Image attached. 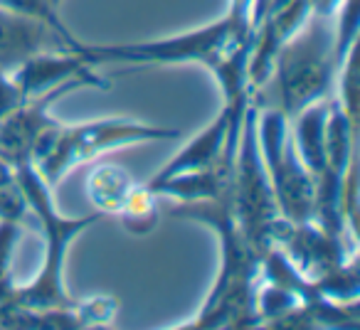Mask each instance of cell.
I'll return each mask as SVG.
<instances>
[{
    "instance_id": "1",
    "label": "cell",
    "mask_w": 360,
    "mask_h": 330,
    "mask_svg": "<svg viewBox=\"0 0 360 330\" xmlns=\"http://www.w3.org/2000/svg\"><path fill=\"white\" fill-rule=\"evenodd\" d=\"M252 11L255 0H230L225 15L188 32L126 45H91L82 40L75 52L91 67H202L220 86L222 104H235L250 99L247 67L257 32Z\"/></svg>"
},
{
    "instance_id": "2",
    "label": "cell",
    "mask_w": 360,
    "mask_h": 330,
    "mask_svg": "<svg viewBox=\"0 0 360 330\" xmlns=\"http://www.w3.org/2000/svg\"><path fill=\"white\" fill-rule=\"evenodd\" d=\"M175 220L195 222L215 232L220 244V271L207 291L205 303L186 328H259L257 315V286L262 274V256L250 246L232 215L227 192L217 200L188 202L170 210Z\"/></svg>"
},
{
    "instance_id": "3",
    "label": "cell",
    "mask_w": 360,
    "mask_h": 330,
    "mask_svg": "<svg viewBox=\"0 0 360 330\" xmlns=\"http://www.w3.org/2000/svg\"><path fill=\"white\" fill-rule=\"evenodd\" d=\"M15 180L25 195L27 210L35 217L45 237V256L37 276L30 284H15L13 279L0 281V303H18L27 308H79L82 301L72 298L65 286V261L70 246L89 227L101 220L99 212L86 217H67L52 200V187L42 180L32 163L13 168Z\"/></svg>"
},
{
    "instance_id": "4",
    "label": "cell",
    "mask_w": 360,
    "mask_h": 330,
    "mask_svg": "<svg viewBox=\"0 0 360 330\" xmlns=\"http://www.w3.org/2000/svg\"><path fill=\"white\" fill-rule=\"evenodd\" d=\"M338 70L333 15L311 13L304 25L279 47L269 79L250 96L262 109H276L291 119L309 104L333 96Z\"/></svg>"
},
{
    "instance_id": "5",
    "label": "cell",
    "mask_w": 360,
    "mask_h": 330,
    "mask_svg": "<svg viewBox=\"0 0 360 330\" xmlns=\"http://www.w3.org/2000/svg\"><path fill=\"white\" fill-rule=\"evenodd\" d=\"M247 104L250 99L222 104L220 114L198 131L148 183H143L146 190L155 197H173L178 205L225 195Z\"/></svg>"
},
{
    "instance_id": "6",
    "label": "cell",
    "mask_w": 360,
    "mask_h": 330,
    "mask_svg": "<svg viewBox=\"0 0 360 330\" xmlns=\"http://www.w3.org/2000/svg\"><path fill=\"white\" fill-rule=\"evenodd\" d=\"M180 131L170 126L143 124L136 119H94L86 124L67 126L52 121L32 145V165L50 187H57L60 180L77 165L89 163L99 155L116 148H129L139 143L155 140H173Z\"/></svg>"
},
{
    "instance_id": "7",
    "label": "cell",
    "mask_w": 360,
    "mask_h": 330,
    "mask_svg": "<svg viewBox=\"0 0 360 330\" xmlns=\"http://www.w3.org/2000/svg\"><path fill=\"white\" fill-rule=\"evenodd\" d=\"M232 215L240 225L242 235L247 237L250 246L264 259L271 249V230L274 222L281 217L276 205L274 190H271L269 176H266L264 160L259 153L257 140V106L250 96V104L242 116L240 140H237L235 163H232V178L227 187Z\"/></svg>"
},
{
    "instance_id": "8",
    "label": "cell",
    "mask_w": 360,
    "mask_h": 330,
    "mask_svg": "<svg viewBox=\"0 0 360 330\" xmlns=\"http://www.w3.org/2000/svg\"><path fill=\"white\" fill-rule=\"evenodd\" d=\"M257 140L281 217L291 222L314 220L316 183L296 153L289 116L257 106Z\"/></svg>"
},
{
    "instance_id": "9",
    "label": "cell",
    "mask_w": 360,
    "mask_h": 330,
    "mask_svg": "<svg viewBox=\"0 0 360 330\" xmlns=\"http://www.w3.org/2000/svg\"><path fill=\"white\" fill-rule=\"evenodd\" d=\"M271 244L284 251L286 259L309 281L323 279L358 256V239L345 232L328 230L316 220L291 222L279 217L271 230Z\"/></svg>"
},
{
    "instance_id": "10",
    "label": "cell",
    "mask_w": 360,
    "mask_h": 330,
    "mask_svg": "<svg viewBox=\"0 0 360 330\" xmlns=\"http://www.w3.org/2000/svg\"><path fill=\"white\" fill-rule=\"evenodd\" d=\"M79 42L72 30H57L45 20L0 8V72H13L45 52H75Z\"/></svg>"
},
{
    "instance_id": "11",
    "label": "cell",
    "mask_w": 360,
    "mask_h": 330,
    "mask_svg": "<svg viewBox=\"0 0 360 330\" xmlns=\"http://www.w3.org/2000/svg\"><path fill=\"white\" fill-rule=\"evenodd\" d=\"M77 89H89L82 81H70L65 86H57L52 91H45L40 96L25 99L15 111L0 119V160L11 168H18L22 163H32V145L37 136L52 124L50 109Z\"/></svg>"
},
{
    "instance_id": "12",
    "label": "cell",
    "mask_w": 360,
    "mask_h": 330,
    "mask_svg": "<svg viewBox=\"0 0 360 330\" xmlns=\"http://www.w3.org/2000/svg\"><path fill=\"white\" fill-rule=\"evenodd\" d=\"M13 84L22 94V99H32L70 81H82L89 89H109L111 81L96 74V67L86 65L77 52H45L32 60L22 62L13 72H8Z\"/></svg>"
},
{
    "instance_id": "13",
    "label": "cell",
    "mask_w": 360,
    "mask_h": 330,
    "mask_svg": "<svg viewBox=\"0 0 360 330\" xmlns=\"http://www.w3.org/2000/svg\"><path fill=\"white\" fill-rule=\"evenodd\" d=\"M141 185L134 180L126 168L116 163H99L86 178V195L94 205V212L114 217H124L134 205Z\"/></svg>"
},
{
    "instance_id": "14",
    "label": "cell",
    "mask_w": 360,
    "mask_h": 330,
    "mask_svg": "<svg viewBox=\"0 0 360 330\" xmlns=\"http://www.w3.org/2000/svg\"><path fill=\"white\" fill-rule=\"evenodd\" d=\"M328 99H321L316 104H309L306 109H301L296 116L289 119L291 128V140L296 145V153L304 160V165L309 168V173L316 178L323 171L326 160V124H328Z\"/></svg>"
},
{
    "instance_id": "15",
    "label": "cell",
    "mask_w": 360,
    "mask_h": 330,
    "mask_svg": "<svg viewBox=\"0 0 360 330\" xmlns=\"http://www.w3.org/2000/svg\"><path fill=\"white\" fill-rule=\"evenodd\" d=\"M335 32V62L338 67L345 62L348 52L358 45L360 37V0H340L338 11L333 15Z\"/></svg>"
},
{
    "instance_id": "16",
    "label": "cell",
    "mask_w": 360,
    "mask_h": 330,
    "mask_svg": "<svg viewBox=\"0 0 360 330\" xmlns=\"http://www.w3.org/2000/svg\"><path fill=\"white\" fill-rule=\"evenodd\" d=\"M0 8H8V11L22 13V15L37 18V20L50 22V25L57 27V30L70 32V27L65 25V20L60 18L57 6L52 3V0H0Z\"/></svg>"
},
{
    "instance_id": "17",
    "label": "cell",
    "mask_w": 360,
    "mask_h": 330,
    "mask_svg": "<svg viewBox=\"0 0 360 330\" xmlns=\"http://www.w3.org/2000/svg\"><path fill=\"white\" fill-rule=\"evenodd\" d=\"M25 230V222L18 220H0V281L13 279L11 276V264L15 246L20 242V235Z\"/></svg>"
},
{
    "instance_id": "18",
    "label": "cell",
    "mask_w": 360,
    "mask_h": 330,
    "mask_svg": "<svg viewBox=\"0 0 360 330\" xmlns=\"http://www.w3.org/2000/svg\"><path fill=\"white\" fill-rule=\"evenodd\" d=\"M340 0H311V13L314 15H335Z\"/></svg>"
},
{
    "instance_id": "19",
    "label": "cell",
    "mask_w": 360,
    "mask_h": 330,
    "mask_svg": "<svg viewBox=\"0 0 360 330\" xmlns=\"http://www.w3.org/2000/svg\"><path fill=\"white\" fill-rule=\"evenodd\" d=\"M52 3H55V6H57V8H60V3H62V0H52Z\"/></svg>"
}]
</instances>
